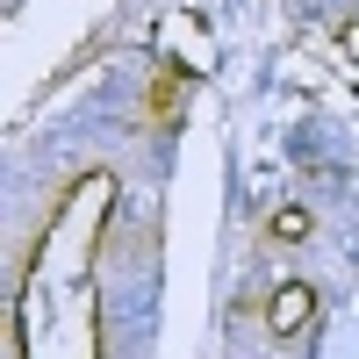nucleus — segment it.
I'll return each instance as SVG.
<instances>
[{
	"mask_svg": "<svg viewBox=\"0 0 359 359\" xmlns=\"http://www.w3.org/2000/svg\"><path fill=\"white\" fill-rule=\"evenodd\" d=\"M302 309H309V294H302V287H287L280 302H273V331H302Z\"/></svg>",
	"mask_w": 359,
	"mask_h": 359,
	"instance_id": "f257e3e1",
	"label": "nucleus"
}]
</instances>
